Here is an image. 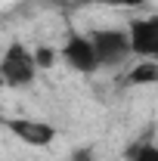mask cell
I'll list each match as a JSON object with an SVG mask.
<instances>
[{"instance_id":"cell-1","label":"cell","mask_w":158,"mask_h":161,"mask_svg":"<svg viewBox=\"0 0 158 161\" xmlns=\"http://www.w3.org/2000/svg\"><path fill=\"white\" fill-rule=\"evenodd\" d=\"M0 78H3V84H9V87L31 84V78H34V59H31V53L22 43H13L6 50V56L0 62Z\"/></svg>"},{"instance_id":"cell-2","label":"cell","mask_w":158,"mask_h":161,"mask_svg":"<svg viewBox=\"0 0 158 161\" xmlns=\"http://www.w3.org/2000/svg\"><path fill=\"white\" fill-rule=\"evenodd\" d=\"M90 43H93V50H96L99 65H118V62L130 53V40H127L124 31H99Z\"/></svg>"},{"instance_id":"cell-3","label":"cell","mask_w":158,"mask_h":161,"mask_svg":"<svg viewBox=\"0 0 158 161\" xmlns=\"http://www.w3.org/2000/svg\"><path fill=\"white\" fill-rule=\"evenodd\" d=\"M62 56H65V62H68L75 71H84V75H90V71H96V68H99V59H96L93 43H90L87 37H78V34L68 37Z\"/></svg>"},{"instance_id":"cell-4","label":"cell","mask_w":158,"mask_h":161,"mask_svg":"<svg viewBox=\"0 0 158 161\" xmlns=\"http://www.w3.org/2000/svg\"><path fill=\"white\" fill-rule=\"evenodd\" d=\"M127 40H130V50L133 53H139V56H155L158 53V19L133 22Z\"/></svg>"},{"instance_id":"cell-5","label":"cell","mask_w":158,"mask_h":161,"mask_svg":"<svg viewBox=\"0 0 158 161\" xmlns=\"http://www.w3.org/2000/svg\"><path fill=\"white\" fill-rule=\"evenodd\" d=\"M19 140L31 142V146H50L53 142V136H56V130L50 127V124H43V121H25V118H16L6 124Z\"/></svg>"},{"instance_id":"cell-6","label":"cell","mask_w":158,"mask_h":161,"mask_svg":"<svg viewBox=\"0 0 158 161\" xmlns=\"http://www.w3.org/2000/svg\"><path fill=\"white\" fill-rule=\"evenodd\" d=\"M130 80H133V84H152V80H158V65H155V62H143V65H137V68L130 71Z\"/></svg>"},{"instance_id":"cell-7","label":"cell","mask_w":158,"mask_h":161,"mask_svg":"<svg viewBox=\"0 0 158 161\" xmlns=\"http://www.w3.org/2000/svg\"><path fill=\"white\" fill-rule=\"evenodd\" d=\"M127 161H158V149L155 146H133V149H127Z\"/></svg>"},{"instance_id":"cell-8","label":"cell","mask_w":158,"mask_h":161,"mask_svg":"<svg viewBox=\"0 0 158 161\" xmlns=\"http://www.w3.org/2000/svg\"><path fill=\"white\" fill-rule=\"evenodd\" d=\"M31 59H34V68H50L53 62H56V53L50 50V47H40L31 53Z\"/></svg>"},{"instance_id":"cell-9","label":"cell","mask_w":158,"mask_h":161,"mask_svg":"<svg viewBox=\"0 0 158 161\" xmlns=\"http://www.w3.org/2000/svg\"><path fill=\"white\" fill-rule=\"evenodd\" d=\"M121 3H127V6H139V3H146V0H121Z\"/></svg>"},{"instance_id":"cell-10","label":"cell","mask_w":158,"mask_h":161,"mask_svg":"<svg viewBox=\"0 0 158 161\" xmlns=\"http://www.w3.org/2000/svg\"><path fill=\"white\" fill-rule=\"evenodd\" d=\"M75 3H96V0H75ZM99 3H102V0H99Z\"/></svg>"},{"instance_id":"cell-11","label":"cell","mask_w":158,"mask_h":161,"mask_svg":"<svg viewBox=\"0 0 158 161\" xmlns=\"http://www.w3.org/2000/svg\"><path fill=\"white\" fill-rule=\"evenodd\" d=\"M0 87H3V78H0Z\"/></svg>"}]
</instances>
